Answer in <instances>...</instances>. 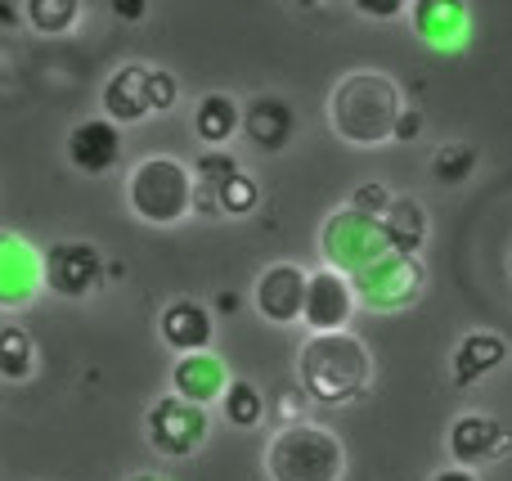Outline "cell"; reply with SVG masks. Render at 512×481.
<instances>
[{"mask_svg": "<svg viewBox=\"0 0 512 481\" xmlns=\"http://www.w3.org/2000/svg\"><path fill=\"white\" fill-rule=\"evenodd\" d=\"M301 306H306V270L292 266V261L261 270V279H256V311H261V320L297 324Z\"/></svg>", "mask_w": 512, "mask_h": 481, "instance_id": "10", "label": "cell"}, {"mask_svg": "<svg viewBox=\"0 0 512 481\" xmlns=\"http://www.w3.org/2000/svg\"><path fill=\"white\" fill-rule=\"evenodd\" d=\"M126 203L149 225H176L194 212V171L180 158H144L131 171Z\"/></svg>", "mask_w": 512, "mask_h": 481, "instance_id": "4", "label": "cell"}, {"mask_svg": "<svg viewBox=\"0 0 512 481\" xmlns=\"http://www.w3.org/2000/svg\"><path fill=\"white\" fill-rule=\"evenodd\" d=\"M504 450H512V437L499 428L495 419H486V414H463V419H454V428H450V459L459 468L486 464V459L504 455Z\"/></svg>", "mask_w": 512, "mask_h": 481, "instance_id": "14", "label": "cell"}, {"mask_svg": "<svg viewBox=\"0 0 512 481\" xmlns=\"http://www.w3.org/2000/svg\"><path fill=\"white\" fill-rule=\"evenodd\" d=\"M203 441H207V410L176 401V396H167V401H158L149 410V446L158 450V455L185 459V455H194Z\"/></svg>", "mask_w": 512, "mask_h": 481, "instance_id": "7", "label": "cell"}, {"mask_svg": "<svg viewBox=\"0 0 512 481\" xmlns=\"http://www.w3.org/2000/svg\"><path fill=\"white\" fill-rule=\"evenodd\" d=\"M77 14H81L77 0H27V9H23V18L41 36H63L77 23Z\"/></svg>", "mask_w": 512, "mask_h": 481, "instance_id": "23", "label": "cell"}, {"mask_svg": "<svg viewBox=\"0 0 512 481\" xmlns=\"http://www.w3.org/2000/svg\"><path fill=\"white\" fill-rule=\"evenodd\" d=\"M382 230H387L391 252L418 257V248H423V239H427V212L414 198H391V207L382 212Z\"/></svg>", "mask_w": 512, "mask_h": 481, "instance_id": "20", "label": "cell"}, {"mask_svg": "<svg viewBox=\"0 0 512 481\" xmlns=\"http://www.w3.org/2000/svg\"><path fill=\"white\" fill-rule=\"evenodd\" d=\"M351 288L360 302L373 306V311H400V306H409L418 293H423V266H418V257L391 252V257L373 261L369 270L351 275Z\"/></svg>", "mask_w": 512, "mask_h": 481, "instance_id": "6", "label": "cell"}, {"mask_svg": "<svg viewBox=\"0 0 512 481\" xmlns=\"http://www.w3.org/2000/svg\"><path fill=\"white\" fill-rule=\"evenodd\" d=\"M319 248H324V257H328V270H337V275H346V279L369 270L373 261L391 257V243H387L382 221L351 212V207L328 216L324 234H319Z\"/></svg>", "mask_w": 512, "mask_h": 481, "instance_id": "5", "label": "cell"}, {"mask_svg": "<svg viewBox=\"0 0 512 481\" xmlns=\"http://www.w3.org/2000/svg\"><path fill=\"white\" fill-rule=\"evenodd\" d=\"M369 347L355 333H315L301 347V387L324 405H342L369 387Z\"/></svg>", "mask_w": 512, "mask_h": 481, "instance_id": "2", "label": "cell"}, {"mask_svg": "<svg viewBox=\"0 0 512 481\" xmlns=\"http://www.w3.org/2000/svg\"><path fill=\"white\" fill-rule=\"evenodd\" d=\"M418 135H423V113H418V108H400L396 126H391V140H396V144H414Z\"/></svg>", "mask_w": 512, "mask_h": 481, "instance_id": "29", "label": "cell"}, {"mask_svg": "<svg viewBox=\"0 0 512 481\" xmlns=\"http://www.w3.org/2000/svg\"><path fill=\"white\" fill-rule=\"evenodd\" d=\"M432 481H481V477L468 473V468H445V473H436Z\"/></svg>", "mask_w": 512, "mask_h": 481, "instance_id": "32", "label": "cell"}, {"mask_svg": "<svg viewBox=\"0 0 512 481\" xmlns=\"http://www.w3.org/2000/svg\"><path fill=\"white\" fill-rule=\"evenodd\" d=\"M351 306H355V288L346 275L337 270H315L306 275V306H301V320L310 333H346L351 324Z\"/></svg>", "mask_w": 512, "mask_h": 481, "instance_id": "8", "label": "cell"}, {"mask_svg": "<svg viewBox=\"0 0 512 481\" xmlns=\"http://www.w3.org/2000/svg\"><path fill=\"white\" fill-rule=\"evenodd\" d=\"M432 171L441 185H463V180L477 171V153H472L468 144H445V149L432 158Z\"/></svg>", "mask_w": 512, "mask_h": 481, "instance_id": "26", "label": "cell"}, {"mask_svg": "<svg viewBox=\"0 0 512 481\" xmlns=\"http://www.w3.org/2000/svg\"><path fill=\"white\" fill-rule=\"evenodd\" d=\"M212 315L203 311L198 302H171L162 311V342H167L176 356H198V351L212 347Z\"/></svg>", "mask_w": 512, "mask_h": 481, "instance_id": "17", "label": "cell"}, {"mask_svg": "<svg viewBox=\"0 0 512 481\" xmlns=\"http://www.w3.org/2000/svg\"><path fill=\"white\" fill-rule=\"evenodd\" d=\"M508 360V342L499 338V333H468V338L459 342V351H454V383L459 387H472L481 383L486 374H495L499 365Z\"/></svg>", "mask_w": 512, "mask_h": 481, "instance_id": "19", "label": "cell"}, {"mask_svg": "<svg viewBox=\"0 0 512 481\" xmlns=\"http://www.w3.org/2000/svg\"><path fill=\"white\" fill-rule=\"evenodd\" d=\"M270 481H342L346 477V450L319 423H292L265 450Z\"/></svg>", "mask_w": 512, "mask_h": 481, "instance_id": "3", "label": "cell"}, {"mask_svg": "<svg viewBox=\"0 0 512 481\" xmlns=\"http://www.w3.org/2000/svg\"><path fill=\"white\" fill-rule=\"evenodd\" d=\"M239 131H248V140L261 153L288 149V140H292V108H288V99H279V95L252 99V104L243 108V126H239Z\"/></svg>", "mask_w": 512, "mask_h": 481, "instance_id": "18", "label": "cell"}, {"mask_svg": "<svg viewBox=\"0 0 512 481\" xmlns=\"http://www.w3.org/2000/svg\"><path fill=\"white\" fill-rule=\"evenodd\" d=\"M45 284L41 257L27 239L0 230V306H27Z\"/></svg>", "mask_w": 512, "mask_h": 481, "instance_id": "11", "label": "cell"}, {"mask_svg": "<svg viewBox=\"0 0 512 481\" xmlns=\"http://www.w3.org/2000/svg\"><path fill=\"white\" fill-rule=\"evenodd\" d=\"M409 18H414V32L423 36V45H432V50H463L468 45L472 14L459 0H418Z\"/></svg>", "mask_w": 512, "mask_h": 481, "instance_id": "12", "label": "cell"}, {"mask_svg": "<svg viewBox=\"0 0 512 481\" xmlns=\"http://www.w3.org/2000/svg\"><path fill=\"white\" fill-rule=\"evenodd\" d=\"M243 126V108L234 104L230 95H203L194 113V131L207 149H221V144L234 140V131Z\"/></svg>", "mask_w": 512, "mask_h": 481, "instance_id": "21", "label": "cell"}, {"mask_svg": "<svg viewBox=\"0 0 512 481\" xmlns=\"http://www.w3.org/2000/svg\"><path fill=\"white\" fill-rule=\"evenodd\" d=\"M216 306H221V311H239V293H221Z\"/></svg>", "mask_w": 512, "mask_h": 481, "instance_id": "33", "label": "cell"}, {"mask_svg": "<svg viewBox=\"0 0 512 481\" xmlns=\"http://www.w3.org/2000/svg\"><path fill=\"white\" fill-rule=\"evenodd\" d=\"M113 14L126 18V23H135V18H144V5L140 0H113Z\"/></svg>", "mask_w": 512, "mask_h": 481, "instance_id": "31", "label": "cell"}, {"mask_svg": "<svg viewBox=\"0 0 512 481\" xmlns=\"http://www.w3.org/2000/svg\"><path fill=\"white\" fill-rule=\"evenodd\" d=\"M400 90L387 72H351L337 81L333 99H328V122L355 149H373V144L391 140V126L400 117Z\"/></svg>", "mask_w": 512, "mask_h": 481, "instance_id": "1", "label": "cell"}, {"mask_svg": "<svg viewBox=\"0 0 512 481\" xmlns=\"http://www.w3.org/2000/svg\"><path fill=\"white\" fill-rule=\"evenodd\" d=\"M360 14H378V18H391V14H405V0H355Z\"/></svg>", "mask_w": 512, "mask_h": 481, "instance_id": "30", "label": "cell"}, {"mask_svg": "<svg viewBox=\"0 0 512 481\" xmlns=\"http://www.w3.org/2000/svg\"><path fill=\"white\" fill-rule=\"evenodd\" d=\"M32 360H36V351H32V338H27V329H18V324H5V329H0V374L18 383V378L32 374Z\"/></svg>", "mask_w": 512, "mask_h": 481, "instance_id": "24", "label": "cell"}, {"mask_svg": "<svg viewBox=\"0 0 512 481\" xmlns=\"http://www.w3.org/2000/svg\"><path fill=\"white\" fill-rule=\"evenodd\" d=\"M256 203H261V189L248 171H234L221 189H216V212L221 216H252Z\"/></svg>", "mask_w": 512, "mask_h": 481, "instance_id": "25", "label": "cell"}, {"mask_svg": "<svg viewBox=\"0 0 512 481\" xmlns=\"http://www.w3.org/2000/svg\"><path fill=\"white\" fill-rule=\"evenodd\" d=\"M391 207V194L382 185H360L351 194V212H360V216H373V221H382V212Z\"/></svg>", "mask_w": 512, "mask_h": 481, "instance_id": "28", "label": "cell"}, {"mask_svg": "<svg viewBox=\"0 0 512 481\" xmlns=\"http://www.w3.org/2000/svg\"><path fill=\"white\" fill-rule=\"evenodd\" d=\"M131 481H167V477H153V473H140V477H131Z\"/></svg>", "mask_w": 512, "mask_h": 481, "instance_id": "35", "label": "cell"}, {"mask_svg": "<svg viewBox=\"0 0 512 481\" xmlns=\"http://www.w3.org/2000/svg\"><path fill=\"white\" fill-rule=\"evenodd\" d=\"M68 158H72V167L86 171V176H104V171H113L117 158H122V131H117L108 117L77 122L68 135Z\"/></svg>", "mask_w": 512, "mask_h": 481, "instance_id": "13", "label": "cell"}, {"mask_svg": "<svg viewBox=\"0 0 512 481\" xmlns=\"http://www.w3.org/2000/svg\"><path fill=\"white\" fill-rule=\"evenodd\" d=\"M41 270L45 284L59 297H86L104 275V257L90 243H59V248H50L41 257Z\"/></svg>", "mask_w": 512, "mask_h": 481, "instance_id": "9", "label": "cell"}, {"mask_svg": "<svg viewBox=\"0 0 512 481\" xmlns=\"http://www.w3.org/2000/svg\"><path fill=\"white\" fill-rule=\"evenodd\" d=\"M171 387H176V401L198 405L207 410L212 401H221L230 378H225V365L212 356V351H198V356H180L176 369H171Z\"/></svg>", "mask_w": 512, "mask_h": 481, "instance_id": "15", "label": "cell"}, {"mask_svg": "<svg viewBox=\"0 0 512 481\" xmlns=\"http://www.w3.org/2000/svg\"><path fill=\"white\" fill-rule=\"evenodd\" d=\"M0 23H18V9L14 5H0Z\"/></svg>", "mask_w": 512, "mask_h": 481, "instance_id": "34", "label": "cell"}, {"mask_svg": "<svg viewBox=\"0 0 512 481\" xmlns=\"http://www.w3.org/2000/svg\"><path fill=\"white\" fill-rule=\"evenodd\" d=\"M144 81H149L144 63H126V68H117L113 77L104 81V113L113 126H135V122H144V117H153Z\"/></svg>", "mask_w": 512, "mask_h": 481, "instance_id": "16", "label": "cell"}, {"mask_svg": "<svg viewBox=\"0 0 512 481\" xmlns=\"http://www.w3.org/2000/svg\"><path fill=\"white\" fill-rule=\"evenodd\" d=\"M144 90H149V108H153V113H167V108H176V99H180V81L171 77V72H162V68H149Z\"/></svg>", "mask_w": 512, "mask_h": 481, "instance_id": "27", "label": "cell"}, {"mask_svg": "<svg viewBox=\"0 0 512 481\" xmlns=\"http://www.w3.org/2000/svg\"><path fill=\"white\" fill-rule=\"evenodd\" d=\"M221 405L234 428H256V423L265 419V396L256 392V383H248V378H234V383L225 387Z\"/></svg>", "mask_w": 512, "mask_h": 481, "instance_id": "22", "label": "cell"}]
</instances>
